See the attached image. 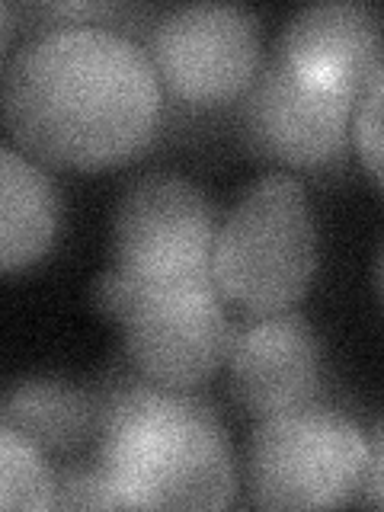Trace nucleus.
Instances as JSON below:
<instances>
[{
  "label": "nucleus",
  "mask_w": 384,
  "mask_h": 512,
  "mask_svg": "<svg viewBox=\"0 0 384 512\" xmlns=\"http://www.w3.org/2000/svg\"><path fill=\"white\" fill-rule=\"evenodd\" d=\"M16 429L42 452H74L87 439H96L100 400L58 378H26L4 397V423Z\"/></svg>",
  "instance_id": "f8f14e48"
},
{
  "label": "nucleus",
  "mask_w": 384,
  "mask_h": 512,
  "mask_svg": "<svg viewBox=\"0 0 384 512\" xmlns=\"http://www.w3.org/2000/svg\"><path fill=\"white\" fill-rule=\"evenodd\" d=\"M368 436L346 413L304 404L266 416L244 458L250 503L260 509H333L362 493Z\"/></svg>",
  "instance_id": "20e7f679"
},
{
  "label": "nucleus",
  "mask_w": 384,
  "mask_h": 512,
  "mask_svg": "<svg viewBox=\"0 0 384 512\" xmlns=\"http://www.w3.org/2000/svg\"><path fill=\"white\" fill-rule=\"evenodd\" d=\"M164 116L148 48L103 23H52L4 68V125L39 164L106 170L138 157Z\"/></svg>",
  "instance_id": "f257e3e1"
},
{
  "label": "nucleus",
  "mask_w": 384,
  "mask_h": 512,
  "mask_svg": "<svg viewBox=\"0 0 384 512\" xmlns=\"http://www.w3.org/2000/svg\"><path fill=\"white\" fill-rule=\"evenodd\" d=\"M224 304L215 282H132L116 324L135 375L173 391L205 384L228 359L234 324Z\"/></svg>",
  "instance_id": "423d86ee"
},
{
  "label": "nucleus",
  "mask_w": 384,
  "mask_h": 512,
  "mask_svg": "<svg viewBox=\"0 0 384 512\" xmlns=\"http://www.w3.org/2000/svg\"><path fill=\"white\" fill-rule=\"evenodd\" d=\"M218 208L180 173H148L122 192L112 215L116 269L135 285L212 282Z\"/></svg>",
  "instance_id": "39448f33"
},
{
  "label": "nucleus",
  "mask_w": 384,
  "mask_h": 512,
  "mask_svg": "<svg viewBox=\"0 0 384 512\" xmlns=\"http://www.w3.org/2000/svg\"><path fill=\"white\" fill-rule=\"evenodd\" d=\"M352 141L368 176L384 189V77L362 96L352 122Z\"/></svg>",
  "instance_id": "4468645a"
},
{
  "label": "nucleus",
  "mask_w": 384,
  "mask_h": 512,
  "mask_svg": "<svg viewBox=\"0 0 384 512\" xmlns=\"http://www.w3.org/2000/svg\"><path fill=\"white\" fill-rule=\"evenodd\" d=\"M58 480L48 471L45 452L16 429L0 426V506L4 509H52Z\"/></svg>",
  "instance_id": "ddd939ff"
},
{
  "label": "nucleus",
  "mask_w": 384,
  "mask_h": 512,
  "mask_svg": "<svg viewBox=\"0 0 384 512\" xmlns=\"http://www.w3.org/2000/svg\"><path fill=\"white\" fill-rule=\"evenodd\" d=\"M61 196L36 157L16 144L0 148V266L20 272L39 263L55 244Z\"/></svg>",
  "instance_id": "9b49d317"
},
{
  "label": "nucleus",
  "mask_w": 384,
  "mask_h": 512,
  "mask_svg": "<svg viewBox=\"0 0 384 512\" xmlns=\"http://www.w3.org/2000/svg\"><path fill=\"white\" fill-rule=\"evenodd\" d=\"M375 282H378V292H381V298H384V247H381V253H378V266H375Z\"/></svg>",
  "instance_id": "dca6fc26"
},
{
  "label": "nucleus",
  "mask_w": 384,
  "mask_h": 512,
  "mask_svg": "<svg viewBox=\"0 0 384 512\" xmlns=\"http://www.w3.org/2000/svg\"><path fill=\"white\" fill-rule=\"evenodd\" d=\"M362 496L368 506L384 509V423H378L372 436H368V468H365Z\"/></svg>",
  "instance_id": "2eb2a0df"
},
{
  "label": "nucleus",
  "mask_w": 384,
  "mask_h": 512,
  "mask_svg": "<svg viewBox=\"0 0 384 512\" xmlns=\"http://www.w3.org/2000/svg\"><path fill=\"white\" fill-rule=\"evenodd\" d=\"M356 106V100L304 84L276 52H269L244 93V135L266 160L320 170L343 157Z\"/></svg>",
  "instance_id": "6e6552de"
},
{
  "label": "nucleus",
  "mask_w": 384,
  "mask_h": 512,
  "mask_svg": "<svg viewBox=\"0 0 384 512\" xmlns=\"http://www.w3.org/2000/svg\"><path fill=\"white\" fill-rule=\"evenodd\" d=\"M320 263L317 215L304 186L288 173L250 183L221 218L212 282L247 317L292 311Z\"/></svg>",
  "instance_id": "7ed1b4c3"
},
{
  "label": "nucleus",
  "mask_w": 384,
  "mask_h": 512,
  "mask_svg": "<svg viewBox=\"0 0 384 512\" xmlns=\"http://www.w3.org/2000/svg\"><path fill=\"white\" fill-rule=\"evenodd\" d=\"M160 87L189 106L244 96L263 68L260 23L234 4H189L164 13L148 36Z\"/></svg>",
  "instance_id": "0eeeda50"
},
{
  "label": "nucleus",
  "mask_w": 384,
  "mask_h": 512,
  "mask_svg": "<svg viewBox=\"0 0 384 512\" xmlns=\"http://www.w3.org/2000/svg\"><path fill=\"white\" fill-rule=\"evenodd\" d=\"M304 84L362 103L384 77V26L362 4L301 7L272 48Z\"/></svg>",
  "instance_id": "9d476101"
},
{
  "label": "nucleus",
  "mask_w": 384,
  "mask_h": 512,
  "mask_svg": "<svg viewBox=\"0 0 384 512\" xmlns=\"http://www.w3.org/2000/svg\"><path fill=\"white\" fill-rule=\"evenodd\" d=\"M224 368L237 407L266 420L314 404L324 381V352L301 314H260L234 324Z\"/></svg>",
  "instance_id": "1a4fd4ad"
},
{
  "label": "nucleus",
  "mask_w": 384,
  "mask_h": 512,
  "mask_svg": "<svg viewBox=\"0 0 384 512\" xmlns=\"http://www.w3.org/2000/svg\"><path fill=\"white\" fill-rule=\"evenodd\" d=\"M93 471L112 509H224L234 452L215 410L192 391L125 381L100 400Z\"/></svg>",
  "instance_id": "f03ea898"
}]
</instances>
